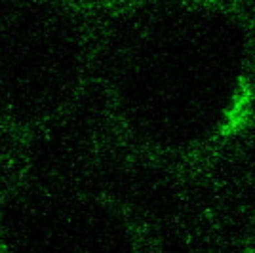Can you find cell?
<instances>
[{
    "instance_id": "1",
    "label": "cell",
    "mask_w": 255,
    "mask_h": 253,
    "mask_svg": "<svg viewBox=\"0 0 255 253\" xmlns=\"http://www.w3.org/2000/svg\"><path fill=\"white\" fill-rule=\"evenodd\" d=\"M250 101H252V88L246 84V80L240 82V90L234 95L233 107L227 113V120H225L221 133L223 135H231L234 131H238L240 127L246 124L248 120V113H250Z\"/></svg>"
}]
</instances>
